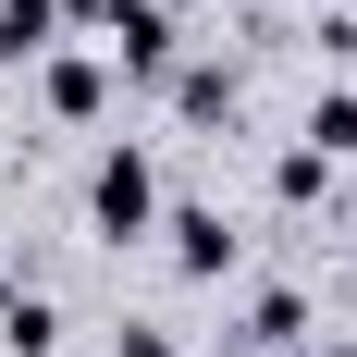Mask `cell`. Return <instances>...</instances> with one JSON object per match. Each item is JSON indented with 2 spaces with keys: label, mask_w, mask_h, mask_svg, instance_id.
Masks as SVG:
<instances>
[{
  "label": "cell",
  "mask_w": 357,
  "mask_h": 357,
  "mask_svg": "<svg viewBox=\"0 0 357 357\" xmlns=\"http://www.w3.org/2000/svg\"><path fill=\"white\" fill-rule=\"evenodd\" d=\"M234 345L296 357V345H308V296H296V284H259V296H247V321H234Z\"/></svg>",
  "instance_id": "cell-5"
},
{
  "label": "cell",
  "mask_w": 357,
  "mask_h": 357,
  "mask_svg": "<svg viewBox=\"0 0 357 357\" xmlns=\"http://www.w3.org/2000/svg\"><path fill=\"white\" fill-rule=\"evenodd\" d=\"M50 13H74V25H111V0H50Z\"/></svg>",
  "instance_id": "cell-12"
},
{
  "label": "cell",
  "mask_w": 357,
  "mask_h": 357,
  "mask_svg": "<svg viewBox=\"0 0 357 357\" xmlns=\"http://www.w3.org/2000/svg\"><path fill=\"white\" fill-rule=\"evenodd\" d=\"M271 197H284V210H308V197H333V160H321L308 136H296L284 160H271Z\"/></svg>",
  "instance_id": "cell-9"
},
{
  "label": "cell",
  "mask_w": 357,
  "mask_h": 357,
  "mask_svg": "<svg viewBox=\"0 0 357 357\" xmlns=\"http://www.w3.org/2000/svg\"><path fill=\"white\" fill-rule=\"evenodd\" d=\"M86 222H99L111 247L160 234V160H148L136 136H111V148H99V173H86Z\"/></svg>",
  "instance_id": "cell-1"
},
{
  "label": "cell",
  "mask_w": 357,
  "mask_h": 357,
  "mask_svg": "<svg viewBox=\"0 0 357 357\" xmlns=\"http://www.w3.org/2000/svg\"><path fill=\"white\" fill-rule=\"evenodd\" d=\"M111 357H185V345H173L160 321H123V333H111Z\"/></svg>",
  "instance_id": "cell-11"
},
{
  "label": "cell",
  "mask_w": 357,
  "mask_h": 357,
  "mask_svg": "<svg viewBox=\"0 0 357 357\" xmlns=\"http://www.w3.org/2000/svg\"><path fill=\"white\" fill-rule=\"evenodd\" d=\"M50 345H62V308L37 284H0V357H50Z\"/></svg>",
  "instance_id": "cell-6"
},
{
  "label": "cell",
  "mask_w": 357,
  "mask_h": 357,
  "mask_svg": "<svg viewBox=\"0 0 357 357\" xmlns=\"http://www.w3.org/2000/svg\"><path fill=\"white\" fill-rule=\"evenodd\" d=\"M62 50V13L50 0H0V62H50Z\"/></svg>",
  "instance_id": "cell-7"
},
{
  "label": "cell",
  "mask_w": 357,
  "mask_h": 357,
  "mask_svg": "<svg viewBox=\"0 0 357 357\" xmlns=\"http://www.w3.org/2000/svg\"><path fill=\"white\" fill-rule=\"evenodd\" d=\"M111 62L123 74H173V13H160V0H111Z\"/></svg>",
  "instance_id": "cell-3"
},
{
  "label": "cell",
  "mask_w": 357,
  "mask_h": 357,
  "mask_svg": "<svg viewBox=\"0 0 357 357\" xmlns=\"http://www.w3.org/2000/svg\"><path fill=\"white\" fill-rule=\"evenodd\" d=\"M308 148H321V160L357 148V86H321V99H308Z\"/></svg>",
  "instance_id": "cell-10"
},
{
  "label": "cell",
  "mask_w": 357,
  "mask_h": 357,
  "mask_svg": "<svg viewBox=\"0 0 357 357\" xmlns=\"http://www.w3.org/2000/svg\"><path fill=\"white\" fill-rule=\"evenodd\" d=\"M160 234H173V271H185V284H222V271L247 259V234H234V222H222L210 197H185V210H160Z\"/></svg>",
  "instance_id": "cell-2"
},
{
  "label": "cell",
  "mask_w": 357,
  "mask_h": 357,
  "mask_svg": "<svg viewBox=\"0 0 357 357\" xmlns=\"http://www.w3.org/2000/svg\"><path fill=\"white\" fill-rule=\"evenodd\" d=\"M173 111L185 123H234V74L222 62H173Z\"/></svg>",
  "instance_id": "cell-8"
},
{
  "label": "cell",
  "mask_w": 357,
  "mask_h": 357,
  "mask_svg": "<svg viewBox=\"0 0 357 357\" xmlns=\"http://www.w3.org/2000/svg\"><path fill=\"white\" fill-rule=\"evenodd\" d=\"M37 99L62 111V123H99V111H111V74L86 62V50H50V62H37Z\"/></svg>",
  "instance_id": "cell-4"
}]
</instances>
